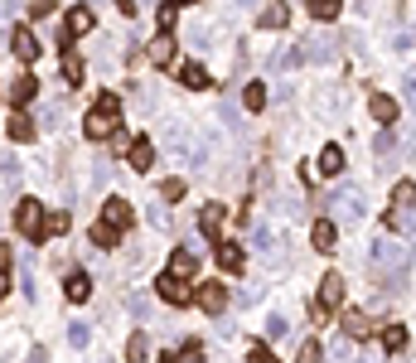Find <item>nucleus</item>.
I'll return each instance as SVG.
<instances>
[{"instance_id": "1", "label": "nucleus", "mask_w": 416, "mask_h": 363, "mask_svg": "<svg viewBox=\"0 0 416 363\" xmlns=\"http://www.w3.org/2000/svg\"><path fill=\"white\" fill-rule=\"evenodd\" d=\"M116 121H121V97H116V92H102V97L92 102V112H87L83 131H87L92 140H102V136H111V131H116Z\"/></svg>"}, {"instance_id": "2", "label": "nucleus", "mask_w": 416, "mask_h": 363, "mask_svg": "<svg viewBox=\"0 0 416 363\" xmlns=\"http://www.w3.org/2000/svg\"><path fill=\"white\" fill-rule=\"evenodd\" d=\"M388 228L392 233H416V184H397L392 194V208H388Z\"/></svg>"}, {"instance_id": "3", "label": "nucleus", "mask_w": 416, "mask_h": 363, "mask_svg": "<svg viewBox=\"0 0 416 363\" xmlns=\"http://www.w3.org/2000/svg\"><path fill=\"white\" fill-rule=\"evenodd\" d=\"M368 262H373V272H383L388 281H392V272L412 267V257H407V247H397L392 238H373V247H368Z\"/></svg>"}, {"instance_id": "4", "label": "nucleus", "mask_w": 416, "mask_h": 363, "mask_svg": "<svg viewBox=\"0 0 416 363\" xmlns=\"http://www.w3.org/2000/svg\"><path fill=\"white\" fill-rule=\"evenodd\" d=\"M330 208H334V223H359L363 213H368V199H363L359 184H344V189L330 194Z\"/></svg>"}, {"instance_id": "5", "label": "nucleus", "mask_w": 416, "mask_h": 363, "mask_svg": "<svg viewBox=\"0 0 416 363\" xmlns=\"http://www.w3.org/2000/svg\"><path fill=\"white\" fill-rule=\"evenodd\" d=\"M15 228H20L25 238H39V228H44V208H39L34 199H20V208H15Z\"/></svg>"}, {"instance_id": "6", "label": "nucleus", "mask_w": 416, "mask_h": 363, "mask_svg": "<svg viewBox=\"0 0 416 363\" xmlns=\"http://www.w3.org/2000/svg\"><path fill=\"white\" fill-rule=\"evenodd\" d=\"M155 291H160V301H169V306H184L189 301V281L174 277V272H165V277L155 281Z\"/></svg>"}, {"instance_id": "7", "label": "nucleus", "mask_w": 416, "mask_h": 363, "mask_svg": "<svg viewBox=\"0 0 416 363\" xmlns=\"http://www.w3.org/2000/svg\"><path fill=\"white\" fill-rule=\"evenodd\" d=\"M194 301H198V310H208V315H218L223 306H227V291H223L218 281H203L194 291Z\"/></svg>"}, {"instance_id": "8", "label": "nucleus", "mask_w": 416, "mask_h": 363, "mask_svg": "<svg viewBox=\"0 0 416 363\" xmlns=\"http://www.w3.org/2000/svg\"><path fill=\"white\" fill-rule=\"evenodd\" d=\"M291 25V5L286 0H271L262 15H257V29H286Z\"/></svg>"}, {"instance_id": "9", "label": "nucleus", "mask_w": 416, "mask_h": 363, "mask_svg": "<svg viewBox=\"0 0 416 363\" xmlns=\"http://www.w3.org/2000/svg\"><path fill=\"white\" fill-rule=\"evenodd\" d=\"M10 54L20 58V63H34V58H39V39H34L29 29H15V34H10Z\"/></svg>"}, {"instance_id": "10", "label": "nucleus", "mask_w": 416, "mask_h": 363, "mask_svg": "<svg viewBox=\"0 0 416 363\" xmlns=\"http://www.w3.org/2000/svg\"><path fill=\"white\" fill-rule=\"evenodd\" d=\"M145 58H150L155 68H165V63H174V34H155V39L145 44Z\"/></svg>"}, {"instance_id": "11", "label": "nucleus", "mask_w": 416, "mask_h": 363, "mask_svg": "<svg viewBox=\"0 0 416 363\" xmlns=\"http://www.w3.org/2000/svg\"><path fill=\"white\" fill-rule=\"evenodd\" d=\"M63 296H68L73 306H83L87 296H92V277H87V272H68V277H63Z\"/></svg>"}, {"instance_id": "12", "label": "nucleus", "mask_w": 416, "mask_h": 363, "mask_svg": "<svg viewBox=\"0 0 416 363\" xmlns=\"http://www.w3.org/2000/svg\"><path fill=\"white\" fill-rule=\"evenodd\" d=\"M131 218H136V213H131V203H126V199H107V203H102V223L131 228Z\"/></svg>"}, {"instance_id": "13", "label": "nucleus", "mask_w": 416, "mask_h": 363, "mask_svg": "<svg viewBox=\"0 0 416 363\" xmlns=\"http://www.w3.org/2000/svg\"><path fill=\"white\" fill-rule=\"evenodd\" d=\"M339 301H344V277H325L320 281V310H339Z\"/></svg>"}, {"instance_id": "14", "label": "nucleus", "mask_w": 416, "mask_h": 363, "mask_svg": "<svg viewBox=\"0 0 416 363\" xmlns=\"http://www.w3.org/2000/svg\"><path fill=\"white\" fill-rule=\"evenodd\" d=\"M368 112H373V121H378V126H392V121H397V102H392L388 92H373Z\"/></svg>"}, {"instance_id": "15", "label": "nucleus", "mask_w": 416, "mask_h": 363, "mask_svg": "<svg viewBox=\"0 0 416 363\" xmlns=\"http://www.w3.org/2000/svg\"><path fill=\"white\" fill-rule=\"evenodd\" d=\"M126 160H131V169H140V174H145V169L155 165V145H150V140L140 136V140H131V150H126Z\"/></svg>"}, {"instance_id": "16", "label": "nucleus", "mask_w": 416, "mask_h": 363, "mask_svg": "<svg viewBox=\"0 0 416 363\" xmlns=\"http://www.w3.org/2000/svg\"><path fill=\"white\" fill-rule=\"evenodd\" d=\"M310 242H315V252H334V242H339V233H334V218H320V223L310 228Z\"/></svg>"}, {"instance_id": "17", "label": "nucleus", "mask_w": 416, "mask_h": 363, "mask_svg": "<svg viewBox=\"0 0 416 363\" xmlns=\"http://www.w3.org/2000/svg\"><path fill=\"white\" fill-rule=\"evenodd\" d=\"M218 228H223V203H203V213H198V233L218 242Z\"/></svg>"}, {"instance_id": "18", "label": "nucleus", "mask_w": 416, "mask_h": 363, "mask_svg": "<svg viewBox=\"0 0 416 363\" xmlns=\"http://www.w3.org/2000/svg\"><path fill=\"white\" fill-rule=\"evenodd\" d=\"M194 267H198V257H194V247H174V257H169V272L174 277H194Z\"/></svg>"}, {"instance_id": "19", "label": "nucleus", "mask_w": 416, "mask_h": 363, "mask_svg": "<svg viewBox=\"0 0 416 363\" xmlns=\"http://www.w3.org/2000/svg\"><path fill=\"white\" fill-rule=\"evenodd\" d=\"M179 83L198 92V87H208L213 78H208V68H203V63H179Z\"/></svg>"}, {"instance_id": "20", "label": "nucleus", "mask_w": 416, "mask_h": 363, "mask_svg": "<svg viewBox=\"0 0 416 363\" xmlns=\"http://www.w3.org/2000/svg\"><path fill=\"white\" fill-rule=\"evenodd\" d=\"M92 25H97V20H92V10H87V5H73V10H68V34H92Z\"/></svg>"}, {"instance_id": "21", "label": "nucleus", "mask_w": 416, "mask_h": 363, "mask_svg": "<svg viewBox=\"0 0 416 363\" xmlns=\"http://www.w3.org/2000/svg\"><path fill=\"white\" fill-rule=\"evenodd\" d=\"M34 92H39V83H34V78H29V73H20V78H15V83H10V92H5V97H10V102H15V107H25L29 97H34Z\"/></svg>"}, {"instance_id": "22", "label": "nucleus", "mask_w": 416, "mask_h": 363, "mask_svg": "<svg viewBox=\"0 0 416 363\" xmlns=\"http://www.w3.org/2000/svg\"><path fill=\"white\" fill-rule=\"evenodd\" d=\"M242 262H247V257H242L237 242H218V267L223 272H242Z\"/></svg>"}, {"instance_id": "23", "label": "nucleus", "mask_w": 416, "mask_h": 363, "mask_svg": "<svg viewBox=\"0 0 416 363\" xmlns=\"http://www.w3.org/2000/svg\"><path fill=\"white\" fill-rule=\"evenodd\" d=\"M407 325H388V330H383V349H388V354H407Z\"/></svg>"}, {"instance_id": "24", "label": "nucleus", "mask_w": 416, "mask_h": 363, "mask_svg": "<svg viewBox=\"0 0 416 363\" xmlns=\"http://www.w3.org/2000/svg\"><path fill=\"white\" fill-rule=\"evenodd\" d=\"M334 49H339L334 39H310V44L300 49V54H305L310 63H330V58H334Z\"/></svg>"}, {"instance_id": "25", "label": "nucleus", "mask_w": 416, "mask_h": 363, "mask_svg": "<svg viewBox=\"0 0 416 363\" xmlns=\"http://www.w3.org/2000/svg\"><path fill=\"white\" fill-rule=\"evenodd\" d=\"M92 242H97V247H116V242H121V228H111V223L97 218V223H92Z\"/></svg>"}, {"instance_id": "26", "label": "nucleus", "mask_w": 416, "mask_h": 363, "mask_svg": "<svg viewBox=\"0 0 416 363\" xmlns=\"http://www.w3.org/2000/svg\"><path fill=\"white\" fill-rule=\"evenodd\" d=\"M368 330H373V325H368V315H363V310H349V315H344V335H349V339H363Z\"/></svg>"}, {"instance_id": "27", "label": "nucleus", "mask_w": 416, "mask_h": 363, "mask_svg": "<svg viewBox=\"0 0 416 363\" xmlns=\"http://www.w3.org/2000/svg\"><path fill=\"white\" fill-rule=\"evenodd\" d=\"M339 169H344V150L339 145H325L320 150V174H339Z\"/></svg>"}, {"instance_id": "28", "label": "nucleus", "mask_w": 416, "mask_h": 363, "mask_svg": "<svg viewBox=\"0 0 416 363\" xmlns=\"http://www.w3.org/2000/svg\"><path fill=\"white\" fill-rule=\"evenodd\" d=\"M339 10H344V0H310V15H315V20H325V25L339 20Z\"/></svg>"}, {"instance_id": "29", "label": "nucleus", "mask_w": 416, "mask_h": 363, "mask_svg": "<svg viewBox=\"0 0 416 363\" xmlns=\"http://www.w3.org/2000/svg\"><path fill=\"white\" fill-rule=\"evenodd\" d=\"M63 83H68V87L83 83V63H78V54H73V49L63 54Z\"/></svg>"}, {"instance_id": "30", "label": "nucleus", "mask_w": 416, "mask_h": 363, "mask_svg": "<svg viewBox=\"0 0 416 363\" xmlns=\"http://www.w3.org/2000/svg\"><path fill=\"white\" fill-rule=\"evenodd\" d=\"M242 107H247V112H262V107H266V87H262V83H247V92H242Z\"/></svg>"}, {"instance_id": "31", "label": "nucleus", "mask_w": 416, "mask_h": 363, "mask_svg": "<svg viewBox=\"0 0 416 363\" xmlns=\"http://www.w3.org/2000/svg\"><path fill=\"white\" fill-rule=\"evenodd\" d=\"M174 20H179V5H174V0H165V5L155 10V25H160V34H169V29H174Z\"/></svg>"}, {"instance_id": "32", "label": "nucleus", "mask_w": 416, "mask_h": 363, "mask_svg": "<svg viewBox=\"0 0 416 363\" xmlns=\"http://www.w3.org/2000/svg\"><path fill=\"white\" fill-rule=\"evenodd\" d=\"M320 359H325V344H320V339H305V344L296 349V363H320Z\"/></svg>"}, {"instance_id": "33", "label": "nucleus", "mask_w": 416, "mask_h": 363, "mask_svg": "<svg viewBox=\"0 0 416 363\" xmlns=\"http://www.w3.org/2000/svg\"><path fill=\"white\" fill-rule=\"evenodd\" d=\"M29 136H34V121L25 112H15L10 116V140H29Z\"/></svg>"}, {"instance_id": "34", "label": "nucleus", "mask_w": 416, "mask_h": 363, "mask_svg": "<svg viewBox=\"0 0 416 363\" xmlns=\"http://www.w3.org/2000/svg\"><path fill=\"white\" fill-rule=\"evenodd\" d=\"M392 150H397V136H392L388 126H383V131L373 136V155H383V160H392Z\"/></svg>"}, {"instance_id": "35", "label": "nucleus", "mask_w": 416, "mask_h": 363, "mask_svg": "<svg viewBox=\"0 0 416 363\" xmlns=\"http://www.w3.org/2000/svg\"><path fill=\"white\" fill-rule=\"evenodd\" d=\"M68 233V213H54V218H44V228H39V238H63Z\"/></svg>"}, {"instance_id": "36", "label": "nucleus", "mask_w": 416, "mask_h": 363, "mask_svg": "<svg viewBox=\"0 0 416 363\" xmlns=\"http://www.w3.org/2000/svg\"><path fill=\"white\" fill-rule=\"evenodd\" d=\"M126 359H131V363H145V359H150V344H145V335H131V344H126Z\"/></svg>"}, {"instance_id": "37", "label": "nucleus", "mask_w": 416, "mask_h": 363, "mask_svg": "<svg viewBox=\"0 0 416 363\" xmlns=\"http://www.w3.org/2000/svg\"><path fill=\"white\" fill-rule=\"evenodd\" d=\"M184 194H189V189H184V179H165V184H160V199H169V203H179Z\"/></svg>"}, {"instance_id": "38", "label": "nucleus", "mask_w": 416, "mask_h": 363, "mask_svg": "<svg viewBox=\"0 0 416 363\" xmlns=\"http://www.w3.org/2000/svg\"><path fill=\"white\" fill-rule=\"evenodd\" d=\"M87 335H92V330H87L83 320H73V325H68V344H73V349H83V344H87Z\"/></svg>"}, {"instance_id": "39", "label": "nucleus", "mask_w": 416, "mask_h": 363, "mask_svg": "<svg viewBox=\"0 0 416 363\" xmlns=\"http://www.w3.org/2000/svg\"><path fill=\"white\" fill-rule=\"evenodd\" d=\"M5 267H10V247H0V301H5V291H10V272H5Z\"/></svg>"}, {"instance_id": "40", "label": "nucleus", "mask_w": 416, "mask_h": 363, "mask_svg": "<svg viewBox=\"0 0 416 363\" xmlns=\"http://www.w3.org/2000/svg\"><path fill=\"white\" fill-rule=\"evenodd\" d=\"M126 310H131L136 320H145V315H150V301H145V296H131V301H126Z\"/></svg>"}, {"instance_id": "41", "label": "nucleus", "mask_w": 416, "mask_h": 363, "mask_svg": "<svg viewBox=\"0 0 416 363\" xmlns=\"http://www.w3.org/2000/svg\"><path fill=\"white\" fill-rule=\"evenodd\" d=\"M247 363H281L276 354H271V349H262V344H257V349H252L247 354Z\"/></svg>"}, {"instance_id": "42", "label": "nucleus", "mask_w": 416, "mask_h": 363, "mask_svg": "<svg viewBox=\"0 0 416 363\" xmlns=\"http://www.w3.org/2000/svg\"><path fill=\"white\" fill-rule=\"evenodd\" d=\"M266 335H271V339L286 335V315H271V320H266Z\"/></svg>"}, {"instance_id": "43", "label": "nucleus", "mask_w": 416, "mask_h": 363, "mask_svg": "<svg viewBox=\"0 0 416 363\" xmlns=\"http://www.w3.org/2000/svg\"><path fill=\"white\" fill-rule=\"evenodd\" d=\"M44 126H49V131L63 126V107H44Z\"/></svg>"}, {"instance_id": "44", "label": "nucleus", "mask_w": 416, "mask_h": 363, "mask_svg": "<svg viewBox=\"0 0 416 363\" xmlns=\"http://www.w3.org/2000/svg\"><path fill=\"white\" fill-rule=\"evenodd\" d=\"M29 10H34V15H49V10H54V0H29Z\"/></svg>"}, {"instance_id": "45", "label": "nucleus", "mask_w": 416, "mask_h": 363, "mask_svg": "<svg viewBox=\"0 0 416 363\" xmlns=\"http://www.w3.org/2000/svg\"><path fill=\"white\" fill-rule=\"evenodd\" d=\"M407 102H412V112H416V73L407 78Z\"/></svg>"}, {"instance_id": "46", "label": "nucleus", "mask_w": 416, "mask_h": 363, "mask_svg": "<svg viewBox=\"0 0 416 363\" xmlns=\"http://www.w3.org/2000/svg\"><path fill=\"white\" fill-rule=\"evenodd\" d=\"M29 363H49V354H44V349H34V354H29Z\"/></svg>"}, {"instance_id": "47", "label": "nucleus", "mask_w": 416, "mask_h": 363, "mask_svg": "<svg viewBox=\"0 0 416 363\" xmlns=\"http://www.w3.org/2000/svg\"><path fill=\"white\" fill-rule=\"evenodd\" d=\"M116 5H121V10H126V15H136V0H116Z\"/></svg>"}, {"instance_id": "48", "label": "nucleus", "mask_w": 416, "mask_h": 363, "mask_svg": "<svg viewBox=\"0 0 416 363\" xmlns=\"http://www.w3.org/2000/svg\"><path fill=\"white\" fill-rule=\"evenodd\" d=\"M359 363H378V359H373V354H363V359H359Z\"/></svg>"}, {"instance_id": "49", "label": "nucleus", "mask_w": 416, "mask_h": 363, "mask_svg": "<svg viewBox=\"0 0 416 363\" xmlns=\"http://www.w3.org/2000/svg\"><path fill=\"white\" fill-rule=\"evenodd\" d=\"M407 257H412V262H416V247H407Z\"/></svg>"}, {"instance_id": "50", "label": "nucleus", "mask_w": 416, "mask_h": 363, "mask_svg": "<svg viewBox=\"0 0 416 363\" xmlns=\"http://www.w3.org/2000/svg\"><path fill=\"white\" fill-rule=\"evenodd\" d=\"M174 5H194V0H174Z\"/></svg>"}, {"instance_id": "51", "label": "nucleus", "mask_w": 416, "mask_h": 363, "mask_svg": "<svg viewBox=\"0 0 416 363\" xmlns=\"http://www.w3.org/2000/svg\"><path fill=\"white\" fill-rule=\"evenodd\" d=\"M242 5H247V0H242Z\"/></svg>"}, {"instance_id": "52", "label": "nucleus", "mask_w": 416, "mask_h": 363, "mask_svg": "<svg viewBox=\"0 0 416 363\" xmlns=\"http://www.w3.org/2000/svg\"><path fill=\"white\" fill-rule=\"evenodd\" d=\"M102 363H107V359H102Z\"/></svg>"}]
</instances>
